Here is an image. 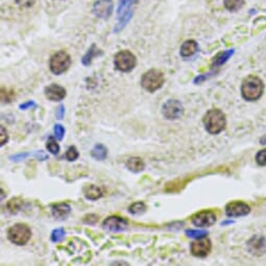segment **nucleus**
I'll return each mask as SVG.
<instances>
[{"mask_svg": "<svg viewBox=\"0 0 266 266\" xmlns=\"http://www.w3.org/2000/svg\"><path fill=\"white\" fill-rule=\"evenodd\" d=\"M204 124L207 132L212 135H217L226 129V115L223 111L218 109L209 110L204 116Z\"/></svg>", "mask_w": 266, "mask_h": 266, "instance_id": "f257e3e1", "label": "nucleus"}, {"mask_svg": "<svg viewBox=\"0 0 266 266\" xmlns=\"http://www.w3.org/2000/svg\"><path fill=\"white\" fill-rule=\"evenodd\" d=\"M264 91V84L262 80L255 76H247L242 82L241 94L242 97L247 101H255L259 99Z\"/></svg>", "mask_w": 266, "mask_h": 266, "instance_id": "f03ea898", "label": "nucleus"}, {"mask_svg": "<svg viewBox=\"0 0 266 266\" xmlns=\"http://www.w3.org/2000/svg\"><path fill=\"white\" fill-rule=\"evenodd\" d=\"M165 82L164 75L160 70L151 69L146 71L141 78V86L145 91L153 93L163 87Z\"/></svg>", "mask_w": 266, "mask_h": 266, "instance_id": "7ed1b4c3", "label": "nucleus"}, {"mask_svg": "<svg viewBox=\"0 0 266 266\" xmlns=\"http://www.w3.org/2000/svg\"><path fill=\"white\" fill-rule=\"evenodd\" d=\"M7 238L16 246H25L32 238V231L25 224H15L7 230Z\"/></svg>", "mask_w": 266, "mask_h": 266, "instance_id": "20e7f679", "label": "nucleus"}, {"mask_svg": "<svg viewBox=\"0 0 266 266\" xmlns=\"http://www.w3.org/2000/svg\"><path fill=\"white\" fill-rule=\"evenodd\" d=\"M71 65L70 56L64 50H60L51 56L49 60V69L56 76L63 75L67 71Z\"/></svg>", "mask_w": 266, "mask_h": 266, "instance_id": "39448f33", "label": "nucleus"}, {"mask_svg": "<svg viewBox=\"0 0 266 266\" xmlns=\"http://www.w3.org/2000/svg\"><path fill=\"white\" fill-rule=\"evenodd\" d=\"M115 68L121 72H130L136 67L137 57L130 50H121L115 56Z\"/></svg>", "mask_w": 266, "mask_h": 266, "instance_id": "423d86ee", "label": "nucleus"}, {"mask_svg": "<svg viewBox=\"0 0 266 266\" xmlns=\"http://www.w3.org/2000/svg\"><path fill=\"white\" fill-rule=\"evenodd\" d=\"M162 114L168 120H176L184 114V107L177 99H168L162 106Z\"/></svg>", "mask_w": 266, "mask_h": 266, "instance_id": "0eeeda50", "label": "nucleus"}, {"mask_svg": "<svg viewBox=\"0 0 266 266\" xmlns=\"http://www.w3.org/2000/svg\"><path fill=\"white\" fill-rule=\"evenodd\" d=\"M114 11L113 0H96L92 7V12L97 18L108 19Z\"/></svg>", "mask_w": 266, "mask_h": 266, "instance_id": "6e6552de", "label": "nucleus"}, {"mask_svg": "<svg viewBox=\"0 0 266 266\" xmlns=\"http://www.w3.org/2000/svg\"><path fill=\"white\" fill-rule=\"evenodd\" d=\"M192 224L195 227L207 228L216 223V214L210 210H204L192 216Z\"/></svg>", "mask_w": 266, "mask_h": 266, "instance_id": "1a4fd4ad", "label": "nucleus"}, {"mask_svg": "<svg viewBox=\"0 0 266 266\" xmlns=\"http://www.w3.org/2000/svg\"><path fill=\"white\" fill-rule=\"evenodd\" d=\"M128 225L129 223L127 219L117 215L109 216L107 219L102 221V228L107 231L114 232V233L122 232L124 230H127Z\"/></svg>", "mask_w": 266, "mask_h": 266, "instance_id": "9d476101", "label": "nucleus"}, {"mask_svg": "<svg viewBox=\"0 0 266 266\" xmlns=\"http://www.w3.org/2000/svg\"><path fill=\"white\" fill-rule=\"evenodd\" d=\"M212 248L211 240L208 238H199L196 241L191 243L190 250L192 255L197 258H205L209 255Z\"/></svg>", "mask_w": 266, "mask_h": 266, "instance_id": "9b49d317", "label": "nucleus"}, {"mask_svg": "<svg viewBox=\"0 0 266 266\" xmlns=\"http://www.w3.org/2000/svg\"><path fill=\"white\" fill-rule=\"evenodd\" d=\"M250 212V207L243 202H231L226 206V214L228 217L246 216Z\"/></svg>", "mask_w": 266, "mask_h": 266, "instance_id": "f8f14e48", "label": "nucleus"}, {"mask_svg": "<svg viewBox=\"0 0 266 266\" xmlns=\"http://www.w3.org/2000/svg\"><path fill=\"white\" fill-rule=\"evenodd\" d=\"M46 98L51 101H61L66 97L65 88L57 84H51L44 90Z\"/></svg>", "mask_w": 266, "mask_h": 266, "instance_id": "ddd939ff", "label": "nucleus"}, {"mask_svg": "<svg viewBox=\"0 0 266 266\" xmlns=\"http://www.w3.org/2000/svg\"><path fill=\"white\" fill-rule=\"evenodd\" d=\"M247 247L249 252L255 256L263 255L266 252V239L259 236H254V237L247 242Z\"/></svg>", "mask_w": 266, "mask_h": 266, "instance_id": "4468645a", "label": "nucleus"}, {"mask_svg": "<svg viewBox=\"0 0 266 266\" xmlns=\"http://www.w3.org/2000/svg\"><path fill=\"white\" fill-rule=\"evenodd\" d=\"M71 212V206L67 203H60L51 206V214L57 219H66Z\"/></svg>", "mask_w": 266, "mask_h": 266, "instance_id": "2eb2a0df", "label": "nucleus"}, {"mask_svg": "<svg viewBox=\"0 0 266 266\" xmlns=\"http://www.w3.org/2000/svg\"><path fill=\"white\" fill-rule=\"evenodd\" d=\"M198 51V44L194 40L185 41L180 49V54L183 57H190L194 56Z\"/></svg>", "mask_w": 266, "mask_h": 266, "instance_id": "dca6fc26", "label": "nucleus"}, {"mask_svg": "<svg viewBox=\"0 0 266 266\" xmlns=\"http://www.w3.org/2000/svg\"><path fill=\"white\" fill-rule=\"evenodd\" d=\"M125 166L129 169L130 171L132 172H141L144 171L145 168V164L141 158L139 157H131L127 160V163H125Z\"/></svg>", "mask_w": 266, "mask_h": 266, "instance_id": "f3484780", "label": "nucleus"}, {"mask_svg": "<svg viewBox=\"0 0 266 266\" xmlns=\"http://www.w3.org/2000/svg\"><path fill=\"white\" fill-rule=\"evenodd\" d=\"M233 55H234V49L221 51V53H219L216 57H214L213 61H212V67H214V68L220 67L221 65L227 63L228 58H230Z\"/></svg>", "mask_w": 266, "mask_h": 266, "instance_id": "a211bd4d", "label": "nucleus"}, {"mask_svg": "<svg viewBox=\"0 0 266 266\" xmlns=\"http://www.w3.org/2000/svg\"><path fill=\"white\" fill-rule=\"evenodd\" d=\"M84 194L89 201H96L102 196V190L96 185H88L84 189Z\"/></svg>", "mask_w": 266, "mask_h": 266, "instance_id": "6ab92c4d", "label": "nucleus"}, {"mask_svg": "<svg viewBox=\"0 0 266 266\" xmlns=\"http://www.w3.org/2000/svg\"><path fill=\"white\" fill-rule=\"evenodd\" d=\"M101 55H102V51L96 47L95 44H93V45L88 49L86 55L82 57V64L84 66L91 65L93 58L96 57H98V56H101Z\"/></svg>", "mask_w": 266, "mask_h": 266, "instance_id": "aec40b11", "label": "nucleus"}, {"mask_svg": "<svg viewBox=\"0 0 266 266\" xmlns=\"http://www.w3.org/2000/svg\"><path fill=\"white\" fill-rule=\"evenodd\" d=\"M91 156L95 160L103 161L108 156V149L101 143L96 144L91 151Z\"/></svg>", "mask_w": 266, "mask_h": 266, "instance_id": "412c9836", "label": "nucleus"}, {"mask_svg": "<svg viewBox=\"0 0 266 266\" xmlns=\"http://www.w3.org/2000/svg\"><path fill=\"white\" fill-rule=\"evenodd\" d=\"M134 4L133 0H119L117 7V17H120L122 15L132 11V5Z\"/></svg>", "mask_w": 266, "mask_h": 266, "instance_id": "4be33fe9", "label": "nucleus"}, {"mask_svg": "<svg viewBox=\"0 0 266 266\" xmlns=\"http://www.w3.org/2000/svg\"><path fill=\"white\" fill-rule=\"evenodd\" d=\"M23 204H24V202L22 201L21 198L14 197V198L11 199V201L9 203H7L6 208L9 209V211L11 213L16 214V213H18L22 209V206H23Z\"/></svg>", "mask_w": 266, "mask_h": 266, "instance_id": "5701e85b", "label": "nucleus"}, {"mask_svg": "<svg viewBox=\"0 0 266 266\" xmlns=\"http://www.w3.org/2000/svg\"><path fill=\"white\" fill-rule=\"evenodd\" d=\"M226 9L230 12H236L240 10L245 4V0H224Z\"/></svg>", "mask_w": 266, "mask_h": 266, "instance_id": "b1692460", "label": "nucleus"}, {"mask_svg": "<svg viewBox=\"0 0 266 266\" xmlns=\"http://www.w3.org/2000/svg\"><path fill=\"white\" fill-rule=\"evenodd\" d=\"M146 211V205L143 202H137L130 206L129 212L133 215H140Z\"/></svg>", "mask_w": 266, "mask_h": 266, "instance_id": "393cba45", "label": "nucleus"}, {"mask_svg": "<svg viewBox=\"0 0 266 266\" xmlns=\"http://www.w3.org/2000/svg\"><path fill=\"white\" fill-rule=\"evenodd\" d=\"M46 149L48 150L49 152H51L53 154H57L58 152H60V150L61 147L60 145H58L57 141V138L50 136L47 140V143H46Z\"/></svg>", "mask_w": 266, "mask_h": 266, "instance_id": "a878e982", "label": "nucleus"}, {"mask_svg": "<svg viewBox=\"0 0 266 266\" xmlns=\"http://www.w3.org/2000/svg\"><path fill=\"white\" fill-rule=\"evenodd\" d=\"M66 235V232L63 228H56V230L53 231V233H51V236H50V239L53 242L57 243V242H60L64 239Z\"/></svg>", "mask_w": 266, "mask_h": 266, "instance_id": "bb28decb", "label": "nucleus"}, {"mask_svg": "<svg viewBox=\"0 0 266 266\" xmlns=\"http://www.w3.org/2000/svg\"><path fill=\"white\" fill-rule=\"evenodd\" d=\"M186 235L190 238H194V239H199V238H204L208 235V231L206 230H187Z\"/></svg>", "mask_w": 266, "mask_h": 266, "instance_id": "cd10ccee", "label": "nucleus"}, {"mask_svg": "<svg viewBox=\"0 0 266 266\" xmlns=\"http://www.w3.org/2000/svg\"><path fill=\"white\" fill-rule=\"evenodd\" d=\"M65 157H66V159H67L70 162L76 161L79 157V153H78V152L76 150V146H70L69 149L67 150V152H66Z\"/></svg>", "mask_w": 266, "mask_h": 266, "instance_id": "c85d7f7f", "label": "nucleus"}, {"mask_svg": "<svg viewBox=\"0 0 266 266\" xmlns=\"http://www.w3.org/2000/svg\"><path fill=\"white\" fill-rule=\"evenodd\" d=\"M256 162L260 166H266V149L260 151L256 154Z\"/></svg>", "mask_w": 266, "mask_h": 266, "instance_id": "c756f323", "label": "nucleus"}, {"mask_svg": "<svg viewBox=\"0 0 266 266\" xmlns=\"http://www.w3.org/2000/svg\"><path fill=\"white\" fill-rule=\"evenodd\" d=\"M55 136L57 140H63L64 136H65V129L62 124L57 123L55 125Z\"/></svg>", "mask_w": 266, "mask_h": 266, "instance_id": "7c9ffc66", "label": "nucleus"}, {"mask_svg": "<svg viewBox=\"0 0 266 266\" xmlns=\"http://www.w3.org/2000/svg\"><path fill=\"white\" fill-rule=\"evenodd\" d=\"M98 221V216L96 214H88L83 219V223L86 225H90L93 226Z\"/></svg>", "mask_w": 266, "mask_h": 266, "instance_id": "2f4dec72", "label": "nucleus"}, {"mask_svg": "<svg viewBox=\"0 0 266 266\" xmlns=\"http://www.w3.org/2000/svg\"><path fill=\"white\" fill-rule=\"evenodd\" d=\"M15 2L17 3L18 6H20L21 9H28V7H32L36 0H15Z\"/></svg>", "mask_w": 266, "mask_h": 266, "instance_id": "473e14b6", "label": "nucleus"}, {"mask_svg": "<svg viewBox=\"0 0 266 266\" xmlns=\"http://www.w3.org/2000/svg\"><path fill=\"white\" fill-rule=\"evenodd\" d=\"M0 132H1V137H0V145L3 146L5 145L7 142H9V133L4 129L3 125H1V128H0Z\"/></svg>", "mask_w": 266, "mask_h": 266, "instance_id": "72a5a7b5", "label": "nucleus"}, {"mask_svg": "<svg viewBox=\"0 0 266 266\" xmlns=\"http://www.w3.org/2000/svg\"><path fill=\"white\" fill-rule=\"evenodd\" d=\"M29 156H31V153L29 152H21V153H17V154H14V156H11L10 160L15 161V162H19L22 160H25Z\"/></svg>", "mask_w": 266, "mask_h": 266, "instance_id": "f704fd0d", "label": "nucleus"}, {"mask_svg": "<svg viewBox=\"0 0 266 266\" xmlns=\"http://www.w3.org/2000/svg\"><path fill=\"white\" fill-rule=\"evenodd\" d=\"M34 108H37V103L34 100H28L24 103H21V105L19 106L20 110H27V109H34Z\"/></svg>", "mask_w": 266, "mask_h": 266, "instance_id": "c9c22d12", "label": "nucleus"}, {"mask_svg": "<svg viewBox=\"0 0 266 266\" xmlns=\"http://www.w3.org/2000/svg\"><path fill=\"white\" fill-rule=\"evenodd\" d=\"M64 115H65V107H64V105H60L57 108L56 117L57 118V119H63Z\"/></svg>", "mask_w": 266, "mask_h": 266, "instance_id": "e433bc0d", "label": "nucleus"}, {"mask_svg": "<svg viewBox=\"0 0 266 266\" xmlns=\"http://www.w3.org/2000/svg\"><path fill=\"white\" fill-rule=\"evenodd\" d=\"M211 76H213V73H212V72H211V73H208V75H202V76H196V77L194 78L193 83H194V84H201V83H203V82H204V80H206L207 78H209Z\"/></svg>", "mask_w": 266, "mask_h": 266, "instance_id": "4c0bfd02", "label": "nucleus"}, {"mask_svg": "<svg viewBox=\"0 0 266 266\" xmlns=\"http://www.w3.org/2000/svg\"><path fill=\"white\" fill-rule=\"evenodd\" d=\"M13 99V97H10V93L5 91L4 89H1V100L2 102H11Z\"/></svg>", "mask_w": 266, "mask_h": 266, "instance_id": "58836bf2", "label": "nucleus"}, {"mask_svg": "<svg viewBox=\"0 0 266 266\" xmlns=\"http://www.w3.org/2000/svg\"><path fill=\"white\" fill-rule=\"evenodd\" d=\"M34 156H35L37 159H38L39 161H45V160L48 159L47 154H46L45 152H42V151H40V152H36V153L34 154Z\"/></svg>", "mask_w": 266, "mask_h": 266, "instance_id": "ea45409f", "label": "nucleus"}, {"mask_svg": "<svg viewBox=\"0 0 266 266\" xmlns=\"http://www.w3.org/2000/svg\"><path fill=\"white\" fill-rule=\"evenodd\" d=\"M233 223H234V221H232V220H227V221H223V223H221V225L226 226V225H231Z\"/></svg>", "mask_w": 266, "mask_h": 266, "instance_id": "a19ab883", "label": "nucleus"}, {"mask_svg": "<svg viewBox=\"0 0 266 266\" xmlns=\"http://www.w3.org/2000/svg\"><path fill=\"white\" fill-rule=\"evenodd\" d=\"M260 143H261L262 145H266V136H264V137H262V138L260 139Z\"/></svg>", "mask_w": 266, "mask_h": 266, "instance_id": "79ce46f5", "label": "nucleus"}, {"mask_svg": "<svg viewBox=\"0 0 266 266\" xmlns=\"http://www.w3.org/2000/svg\"><path fill=\"white\" fill-rule=\"evenodd\" d=\"M116 264H119V263H117V262L113 263V265H116ZM120 264H125V265H129V263H120Z\"/></svg>", "mask_w": 266, "mask_h": 266, "instance_id": "37998d69", "label": "nucleus"}, {"mask_svg": "<svg viewBox=\"0 0 266 266\" xmlns=\"http://www.w3.org/2000/svg\"><path fill=\"white\" fill-rule=\"evenodd\" d=\"M133 1H134V3H137L138 0H133Z\"/></svg>", "mask_w": 266, "mask_h": 266, "instance_id": "c03bdc74", "label": "nucleus"}]
</instances>
